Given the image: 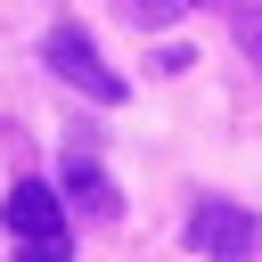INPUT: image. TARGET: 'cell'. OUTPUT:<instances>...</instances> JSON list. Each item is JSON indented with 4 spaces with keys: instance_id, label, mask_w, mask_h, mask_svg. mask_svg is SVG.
Segmentation results:
<instances>
[{
    "instance_id": "7a4b0ae2",
    "label": "cell",
    "mask_w": 262,
    "mask_h": 262,
    "mask_svg": "<svg viewBox=\"0 0 262 262\" xmlns=\"http://www.w3.org/2000/svg\"><path fill=\"white\" fill-rule=\"evenodd\" d=\"M41 57L57 66V82H74V90H82V98H98V106H115V98L131 90V82H123V74H115V66L98 57V41H90V33L74 25V16H57V25H49Z\"/></svg>"
},
{
    "instance_id": "5b68a950",
    "label": "cell",
    "mask_w": 262,
    "mask_h": 262,
    "mask_svg": "<svg viewBox=\"0 0 262 262\" xmlns=\"http://www.w3.org/2000/svg\"><path fill=\"white\" fill-rule=\"evenodd\" d=\"M180 8H196V0H115V16H123V25H139V33H164Z\"/></svg>"
},
{
    "instance_id": "3957f363",
    "label": "cell",
    "mask_w": 262,
    "mask_h": 262,
    "mask_svg": "<svg viewBox=\"0 0 262 262\" xmlns=\"http://www.w3.org/2000/svg\"><path fill=\"white\" fill-rule=\"evenodd\" d=\"M188 246H196L205 262H254L262 221H254L246 205H229V196H205V205L188 213Z\"/></svg>"
},
{
    "instance_id": "8992f818",
    "label": "cell",
    "mask_w": 262,
    "mask_h": 262,
    "mask_svg": "<svg viewBox=\"0 0 262 262\" xmlns=\"http://www.w3.org/2000/svg\"><path fill=\"white\" fill-rule=\"evenodd\" d=\"M254 49H262V33H254Z\"/></svg>"
},
{
    "instance_id": "6da1fadb",
    "label": "cell",
    "mask_w": 262,
    "mask_h": 262,
    "mask_svg": "<svg viewBox=\"0 0 262 262\" xmlns=\"http://www.w3.org/2000/svg\"><path fill=\"white\" fill-rule=\"evenodd\" d=\"M0 221H8L16 262H74V229H66V196H57V188L16 180V188L0 196Z\"/></svg>"
},
{
    "instance_id": "277c9868",
    "label": "cell",
    "mask_w": 262,
    "mask_h": 262,
    "mask_svg": "<svg viewBox=\"0 0 262 262\" xmlns=\"http://www.w3.org/2000/svg\"><path fill=\"white\" fill-rule=\"evenodd\" d=\"M66 205H82L90 221H123V188L90 147H66Z\"/></svg>"
}]
</instances>
